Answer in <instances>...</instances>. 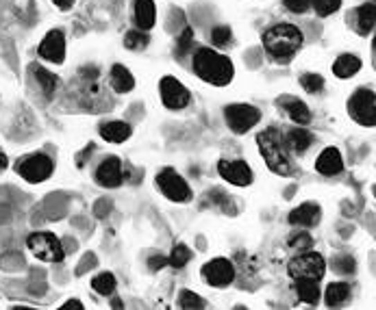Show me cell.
<instances>
[{"mask_svg":"<svg viewBox=\"0 0 376 310\" xmlns=\"http://www.w3.org/2000/svg\"><path fill=\"white\" fill-rule=\"evenodd\" d=\"M194 72L203 78L205 83L216 87H224L233 80V63L228 57L211 51V48H200L194 55Z\"/></svg>","mask_w":376,"mask_h":310,"instance_id":"1","label":"cell"},{"mask_svg":"<svg viewBox=\"0 0 376 310\" xmlns=\"http://www.w3.org/2000/svg\"><path fill=\"white\" fill-rule=\"evenodd\" d=\"M305 35L293 24H276L264 33V48L276 61H289L302 48Z\"/></svg>","mask_w":376,"mask_h":310,"instance_id":"2","label":"cell"},{"mask_svg":"<svg viewBox=\"0 0 376 310\" xmlns=\"http://www.w3.org/2000/svg\"><path fill=\"white\" fill-rule=\"evenodd\" d=\"M257 145L259 152L264 154L268 167L279 174V176H287L291 172V161H289V148L285 137L279 133L276 128H266L264 133H259L257 137Z\"/></svg>","mask_w":376,"mask_h":310,"instance_id":"3","label":"cell"},{"mask_svg":"<svg viewBox=\"0 0 376 310\" xmlns=\"http://www.w3.org/2000/svg\"><path fill=\"white\" fill-rule=\"evenodd\" d=\"M287 271L293 280H322V275L326 271V263L322 254L305 252V254H298L296 258H291Z\"/></svg>","mask_w":376,"mask_h":310,"instance_id":"4","label":"cell"},{"mask_svg":"<svg viewBox=\"0 0 376 310\" xmlns=\"http://www.w3.org/2000/svg\"><path fill=\"white\" fill-rule=\"evenodd\" d=\"M26 246L33 252V256L44 260V263H61L63 256H65L61 241L55 235H51V232H35V235H31L28 241H26Z\"/></svg>","mask_w":376,"mask_h":310,"instance_id":"5","label":"cell"},{"mask_svg":"<svg viewBox=\"0 0 376 310\" xmlns=\"http://www.w3.org/2000/svg\"><path fill=\"white\" fill-rule=\"evenodd\" d=\"M348 111L357 124L372 128L376 124V95L372 89H357L348 102Z\"/></svg>","mask_w":376,"mask_h":310,"instance_id":"6","label":"cell"},{"mask_svg":"<svg viewBox=\"0 0 376 310\" xmlns=\"http://www.w3.org/2000/svg\"><path fill=\"white\" fill-rule=\"evenodd\" d=\"M157 187L172 202H189L191 200V189L183 181V176H178L174 170H163L157 174Z\"/></svg>","mask_w":376,"mask_h":310,"instance_id":"7","label":"cell"},{"mask_svg":"<svg viewBox=\"0 0 376 310\" xmlns=\"http://www.w3.org/2000/svg\"><path fill=\"white\" fill-rule=\"evenodd\" d=\"M53 158L46 156L42 152L37 154H31L26 158H22L18 165H15V170H18V174L24 178L26 183H44L48 176L53 174Z\"/></svg>","mask_w":376,"mask_h":310,"instance_id":"8","label":"cell"},{"mask_svg":"<svg viewBox=\"0 0 376 310\" xmlns=\"http://www.w3.org/2000/svg\"><path fill=\"white\" fill-rule=\"evenodd\" d=\"M224 118H226V124L233 133L243 135L259 122L261 113H259V109H255L250 104H231V107L224 109Z\"/></svg>","mask_w":376,"mask_h":310,"instance_id":"9","label":"cell"},{"mask_svg":"<svg viewBox=\"0 0 376 310\" xmlns=\"http://www.w3.org/2000/svg\"><path fill=\"white\" fill-rule=\"evenodd\" d=\"M161 100L163 104H166L168 109L172 111H181L189 104L191 100V95H189V89L181 83V80H176L172 76H166V78H161Z\"/></svg>","mask_w":376,"mask_h":310,"instance_id":"10","label":"cell"},{"mask_svg":"<svg viewBox=\"0 0 376 310\" xmlns=\"http://www.w3.org/2000/svg\"><path fill=\"white\" fill-rule=\"evenodd\" d=\"M203 278L211 284V286H218V289H222V286H228L233 282V278H235V267H233V263L228 258H214L211 263H207L205 267H203Z\"/></svg>","mask_w":376,"mask_h":310,"instance_id":"11","label":"cell"},{"mask_svg":"<svg viewBox=\"0 0 376 310\" xmlns=\"http://www.w3.org/2000/svg\"><path fill=\"white\" fill-rule=\"evenodd\" d=\"M218 172L226 183L235 187H246L253 183V170L246 161H226L222 158L218 163Z\"/></svg>","mask_w":376,"mask_h":310,"instance_id":"12","label":"cell"},{"mask_svg":"<svg viewBox=\"0 0 376 310\" xmlns=\"http://www.w3.org/2000/svg\"><path fill=\"white\" fill-rule=\"evenodd\" d=\"M124 181V174H122V161L118 156H109L105 158L101 165L96 170V183L105 187V189H113V187H120Z\"/></svg>","mask_w":376,"mask_h":310,"instance_id":"13","label":"cell"},{"mask_svg":"<svg viewBox=\"0 0 376 310\" xmlns=\"http://www.w3.org/2000/svg\"><path fill=\"white\" fill-rule=\"evenodd\" d=\"M40 57L51 63H63L65 59V37L61 30H51L40 44Z\"/></svg>","mask_w":376,"mask_h":310,"instance_id":"14","label":"cell"},{"mask_svg":"<svg viewBox=\"0 0 376 310\" xmlns=\"http://www.w3.org/2000/svg\"><path fill=\"white\" fill-rule=\"evenodd\" d=\"M287 219L291 226H305V228L316 226L320 221V206L311 204V202H305L298 208H293Z\"/></svg>","mask_w":376,"mask_h":310,"instance_id":"15","label":"cell"},{"mask_svg":"<svg viewBox=\"0 0 376 310\" xmlns=\"http://www.w3.org/2000/svg\"><path fill=\"white\" fill-rule=\"evenodd\" d=\"M316 170L324 176H335L344 170V161H341V154L337 148H326L318 161H316Z\"/></svg>","mask_w":376,"mask_h":310,"instance_id":"16","label":"cell"},{"mask_svg":"<svg viewBox=\"0 0 376 310\" xmlns=\"http://www.w3.org/2000/svg\"><path fill=\"white\" fill-rule=\"evenodd\" d=\"M101 137L111 143H124L130 137V126L126 122H107L101 126Z\"/></svg>","mask_w":376,"mask_h":310,"instance_id":"17","label":"cell"},{"mask_svg":"<svg viewBox=\"0 0 376 310\" xmlns=\"http://www.w3.org/2000/svg\"><path fill=\"white\" fill-rule=\"evenodd\" d=\"M135 22L139 30H151L155 26V3L153 0H135Z\"/></svg>","mask_w":376,"mask_h":310,"instance_id":"18","label":"cell"},{"mask_svg":"<svg viewBox=\"0 0 376 310\" xmlns=\"http://www.w3.org/2000/svg\"><path fill=\"white\" fill-rule=\"evenodd\" d=\"M111 87L118 93H128L135 87V78L130 76V72L124 68V65H113L111 68Z\"/></svg>","mask_w":376,"mask_h":310,"instance_id":"19","label":"cell"},{"mask_svg":"<svg viewBox=\"0 0 376 310\" xmlns=\"http://www.w3.org/2000/svg\"><path fill=\"white\" fill-rule=\"evenodd\" d=\"M285 141H287V148H291L293 152L302 154V152L309 150V145L314 143V135L309 133V130H305V128H293V130H289V133H287Z\"/></svg>","mask_w":376,"mask_h":310,"instance_id":"20","label":"cell"},{"mask_svg":"<svg viewBox=\"0 0 376 310\" xmlns=\"http://www.w3.org/2000/svg\"><path fill=\"white\" fill-rule=\"evenodd\" d=\"M283 109L287 111V116L291 118L293 124H309L311 122V113H309V107L302 100H296V98H285L283 100Z\"/></svg>","mask_w":376,"mask_h":310,"instance_id":"21","label":"cell"},{"mask_svg":"<svg viewBox=\"0 0 376 310\" xmlns=\"http://www.w3.org/2000/svg\"><path fill=\"white\" fill-rule=\"evenodd\" d=\"M359 70H361V61H359L354 55H341L337 57V61L333 63V72L339 78H350L354 76Z\"/></svg>","mask_w":376,"mask_h":310,"instance_id":"22","label":"cell"},{"mask_svg":"<svg viewBox=\"0 0 376 310\" xmlns=\"http://www.w3.org/2000/svg\"><path fill=\"white\" fill-rule=\"evenodd\" d=\"M374 24H376V7H374V3L359 7L357 9V30L361 33V35H368V33L374 30Z\"/></svg>","mask_w":376,"mask_h":310,"instance_id":"23","label":"cell"},{"mask_svg":"<svg viewBox=\"0 0 376 310\" xmlns=\"http://www.w3.org/2000/svg\"><path fill=\"white\" fill-rule=\"evenodd\" d=\"M293 289H296L298 298H300L305 304H318V302H320V286H318V280H296Z\"/></svg>","mask_w":376,"mask_h":310,"instance_id":"24","label":"cell"},{"mask_svg":"<svg viewBox=\"0 0 376 310\" xmlns=\"http://www.w3.org/2000/svg\"><path fill=\"white\" fill-rule=\"evenodd\" d=\"M350 298V286L346 282H333L326 289V304L329 306H339Z\"/></svg>","mask_w":376,"mask_h":310,"instance_id":"25","label":"cell"},{"mask_svg":"<svg viewBox=\"0 0 376 310\" xmlns=\"http://www.w3.org/2000/svg\"><path fill=\"white\" fill-rule=\"evenodd\" d=\"M35 78H37V83L44 91L46 98H53L55 91H57V85H59V80L53 72H48L44 68H35Z\"/></svg>","mask_w":376,"mask_h":310,"instance_id":"26","label":"cell"},{"mask_svg":"<svg viewBox=\"0 0 376 310\" xmlns=\"http://www.w3.org/2000/svg\"><path fill=\"white\" fill-rule=\"evenodd\" d=\"M92 289L96 293H101V295H111L113 291H116V275L105 271V273H98L96 278L92 280Z\"/></svg>","mask_w":376,"mask_h":310,"instance_id":"27","label":"cell"},{"mask_svg":"<svg viewBox=\"0 0 376 310\" xmlns=\"http://www.w3.org/2000/svg\"><path fill=\"white\" fill-rule=\"evenodd\" d=\"M189 260H191V250L187 246H183V243H178V246H174V250H172V256L168 258V265L181 269L189 263Z\"/></svg>","mask_w":376,"mask_h":310,"instance_id":"28","label":"cell"},{"mask_svg":"<svg viewBox=\"0 0 376 310\" xmlns=\"http://www.w3.org/2000/svg\"><path fill=\"white\" fill-rule=\"evenodd\" d=\"M124 46L128 51H142V48L148 46V35L144 30H128L124 37Z\"/></svg>","mask_w":376,"mask_h":310,"instance_id":"29","label":"cell"},{"mask_svg":"<svg viewBox=\"0 0 376 310\" xmlns=\"http://www.w3.org/2000/svg\"><path fill=\"white\" fill-rule=\"evenodd\" d=\"M300 85H302V89L309 91V93H318V91H322V87H324V78H322L320 74H302V76H300Z\"/></svg>","mask_w":376,"mask_h":310,"instance_id":"30","label":"cell"},{"mask_svg":"<svg viewBox=\"0 0 376 310\" xmlns=\"http://www.w3.org/2000/svg\"><path fill=\"white\" fill-rule=\"evenodd\" d=\"M178 304H181V308H187V310H191V308H205V306H207V304L200 300V295H196V293H191V291H181Z\"/></svg>","mask_w":376,"mask_h":310,"instance_id":"31","label":"cell"},{"mask_svg":"<svg viewBox=\"0 0 376 310\" xmlns=\"http://www.w3.org/2000/svg\"><path fill=\"white\" fill-rule=\"evenodd\" d=\"M194 46V30L191 28H185L181 33V37H178V44H176V53L178 57H185Z\"/></svg>","mask_w":376,"mask_h":310,"instance_id":"32","label":"cell"},{"mask_svg":"<svg viewBox=\"0 0 376 310\" xmlns=\"http://www.w3.org/2000/svg\"><path fill=\"white\" fill-rule=\"evenodd\" d=\"M311 5L320 15H331L341 7V0H311Z\"/></svg>","mask_w":376,"mask_h":310,"instance_id":"33","label":"cell"},{"mask_svg":"<svg viewBox=\"0 0 376 310\" xmlns=\"http://www.w3.org/2000/svg\"><path fill=\"white\" fill-rule=\"evenodd\" d=\"M231 28L228 26H216L214 30H211V42H214L216 46H226L228 42H231Z\"/></svg>","mask_w":376,"mask_h":310,"instance_id":"34","label":"cell"},{"mask_svg":"<svg viewBox=\"0 0 376 310\" xmlns=\"http://www.w3.org/2000/svg\"><path fill=\"white\" fill-rule=\"evenodd\" d=\"M311 246H314V239H311V235H307V232H300V235L289 239V248H300V250H305V248H311Z\"/></svg>","mask_w":376,"mask_h":310,"instance_id":"35","label":"cell"},{"mask_svg":"<svg viewBox=\"0 0 376 310\" xmlns=\"http://www.w3.org/2000/svg\"><path fill=\"white\" fill-rule=\"evenodd\" d=\"M283 5L291 13H305L309 7H311V0H283Z\"/></svg>","mask_w":376,"mask_h":310,"instance_id":"36","label":"cell"},{"mask_svg":"<svg viewBox=\"0 0 376 310\" xmlns=\"http://www.w3.org/2000/svg\"><path fill=\"white\" fill-rule=\"evenodd\" d=\"M335 271H339V273H352L354 271V258H350V256H339L337 258V263H335Z\"/></svg>","mask_w":376,"mask_h":310,"instance_id":"37","label":"cell"},{"mask_svg":"<svg viewBox=\"0 0 376 310\" xmlns=\"http://www.w3.org/2000/svg\"><path fill=\"white\" fill-rule=\"evenodd\" d=\"M168 265V258L166 256H153L151 260H148V269L151 271H159V269H163Z\"/></svg>","mask_w":376,"mask_h":310,"instance_id":"38","label":"cell"},{"mask_svg":"<svg viewBox=\"0 0 376 310\" xmlns=\"http://www.w3.org/2000/svg\"><path fill=\"white\" fill-rule=\"evenodd\" d=\"M53 3L59 7V9H70L74 5V0H53Z\"/></svg>","mask_w":376,"mask_h":310,"instance_id":"39","label":"cell"},{"mask_svg":"<svg viewBox=\"0 0 376 310\" xmlns=\"http://www.w3.org/2000/svg\"><path fill=\"white\" fill-rule=\"evenodd\" d=\"M63 308H83V304L76 302V300H70V302H65V304H63Z\"/></svg>","mask_w":376,"mask_h":310,"instance_id":"40","label":"cell"},{"mask_svg":"<svg viewBox=\"0 0 376 310\" xmlns=\"http://www.w3.org/2000/svg\"><path fill=\"white\" fill-rule=\"evenodd\" d=\"M5 167H7V156L0 152V170H5Z\"/></svg>","mask_w":376,"mask_h":310,"instance_id":"41","label":"cell"}]
</instances>
